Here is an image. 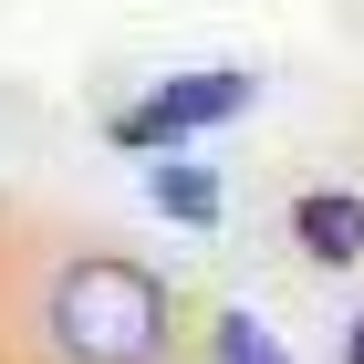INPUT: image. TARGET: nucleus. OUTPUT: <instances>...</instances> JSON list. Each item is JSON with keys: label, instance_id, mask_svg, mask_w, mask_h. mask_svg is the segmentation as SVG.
Returning a JSON list of instances; mask_svg holds the SVG:
<instances>
[{"label": "nucleus", "instance_id": "obj_3", "mask_svg": "<svg viewBox=\"0 0 364 364\" xmlns=\"http://www.w3.org/2000/svg\"><path fill=\"white\" fill-rule=\"evenodd\" d=\"M291 240H302V260H323V271H354V260H364V198L354 188L291 198Z\"/></svg>", "mask_w": 364, "mask_h": 364}, {"label": "nucleus", "instance_id": "obj_2", "mask_svg": "<svg viewBox=\"0 0 364 364\" xmlns=\"http://www.w3.org/2000/svg\"><path fill=\"white\" fill-rule=\"evenodd\" d=\"M250 94H260V84L229 73V63H208V73H156L136 105L114 114V146L156 156V146H177V136H208V125H229V114H250Z\"/></svg>", "mask_w": 364, "mask_h": 364}, {"label": "nucleus", "instance_id": "obj_6", "mask_svg": "<svg viewBox=\"0 0 364 364\" xmlns=\"http://www.w3.org/2000/svg\"><path fill=\"white\" fill-rule=\"evenodd\" d=\"M343 364H364V312H354V333H343Z\"/></svg>", "mask_w": 364, "mask_h": 364}, {"label": "nucleus", "instance_id": "obj_1", "mask_svg": "<svg viewBox=\"0 0 364 364\" xmlns=\"http://www.w3.org/2000/svg\"><path fill=\"white\" fill-rule=\"evenodd\" d=\"M42 323H53L63 364H156L167 343V291L136 260H73L42 291Z\"/></svg>", "mask_w": 364, "mask_h": 364}, {"label": "nucleus", "instance_id": "obj_4", "mask_svg": "<svg viewBox=\"0 0 364 364\" xmlns=\"http://www.w3.org/2000/svg\"><path fill=\"white\" fill-rule=\"evenodd\" d=\"M146 198H156L177 229H219V177L198 167V156H156V167H146Z\"/></svg>", "mask_w": 364, "mask_h": 364}, {"label": "nucleus", "instance_id": "obj_5", "mask_svg": "<svg viewBox=\"0 0 364 364\" xmlns=\"http://www.w3.org/2000/svg\"><path fill=\"white\" fill-rule=\"evenodd\" d=\"M219 364H291L260 312H219Z\"/></svg>", "mask_w": 364, "mask_h": 364}]
</instances>
